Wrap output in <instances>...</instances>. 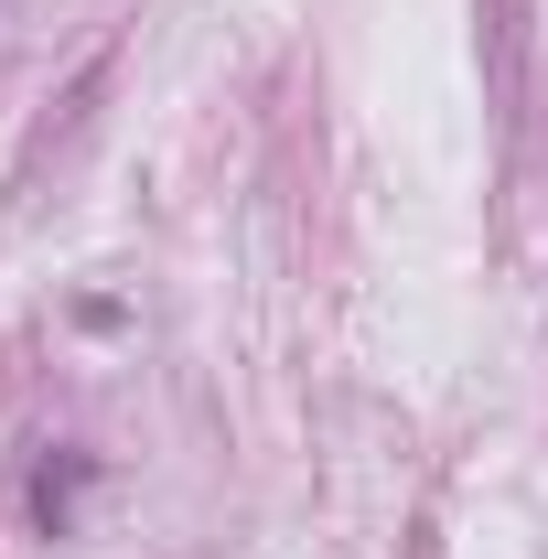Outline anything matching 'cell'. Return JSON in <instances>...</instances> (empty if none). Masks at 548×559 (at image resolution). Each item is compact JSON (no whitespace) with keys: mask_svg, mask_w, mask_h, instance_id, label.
<instances>
[{"mask_svg":"<svg viewBox=\"0 0 548 559\" xmlns=\"http://www.w3.org/2000/svg\"><path fill=\"white\" fill-rule=\"evenodd\" d=\"M86 485H97V452H44V463H33V485H22V506H33V527H44V538H65L75 527V506H86Z\"/></svg>","mask_w":548,"mask_h":559,"instance_id":"1","label":"cell"}]
</instances>
